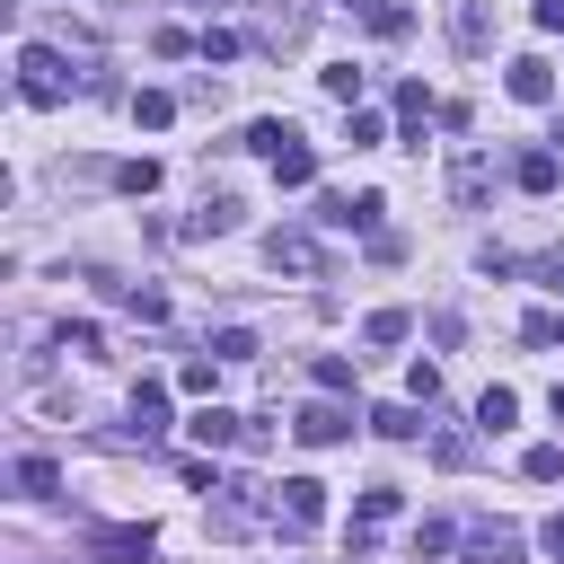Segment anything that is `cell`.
<instances>
[{
    "label": "cell",
    "instance_id": "36",
    "mask_svg": "<svg viewBox=\"0 0 564 564\" xmlns=\"http://www.w3.org/2000/svg\"><path fill=\"white\" fill-rule=\"evenodd\" d=\"M538 26H546V35H564V0H538Z\"/></svg>",
    "mask_w": 564,
    "mask_h": 564
},
{
    "label": "cell",
    "instance_id": "30",
    "mask_svg": "<svg viewBox=\"0 0 564 564\" xmlns=\"http://www.w3.org/2000/svg\"><path fill=\"white\" fill-rule=\"evenodd\" d=\"M317 388L344 397V388H352V361H344V352H317Z\"/></svg>",
    "mask_w": 564,
    "mask_h": 564
},
{
    "label": "cell",
    "instance_id": "26",
    "mask_svg": "<svg viewBox=\"0 0 564 564\" xmlns=\"http://www.w3.org/2000/svg\"><path fill=\"white\" fill-rule=\"evenodd\" d=\"M18 485H26V494H35V502H44V494H53V485H62V467H53V458H18Z\"/></svg>",
    "mask_w": 564,
    "mask_h": 564
},
{
    "label": "cell",
    "instance_id": "24",
    "mask_svg": "<svg viewBox=\"0 0 564 564\" xmlns=\"http://www.w3.org/2000/svg\"><path fill=\"white\" fill-rule=\"evenodd\" d=\"M212 379H220V352H194V361L176 370V388H185V397H212Z\"/></svg>",
    "mask_w": 564,
    "mask_h": 564
},
{
    "label": "cell",
    "instance_id": "7",
    "mask_svg": "<svg viewBox=\"0 0 564 564\" xmlns=\"http://www.w3.org/2000/svg\"><path fill=\"white\" fill-rule=\"evenodd\" d=\"M379 212H388L379 194H326V203H317L326 229H379Z\"/></svg>",
    "mask_w": 564,
    "mask_h": 564
},
{
    "label": "cell",
    "instance_id": "22",
    "mask_svg": "<svg viewBox=\"0 0 564 564\" xmlns=\"http://www.w3.org/2000/svg\"><path fill=\"white\" fill-rule=\"evenodd\" d=\"M167 115H176V97H167V88H141V97H132V123H141V132H159Z\"/></svg>",
    "mask_w": 564,
    "mask_h": 564
},
{
    "label": "cell",
    "instance_id": "23",
    "mask_svg": "<svg viewBox=\"0 0 564 564\" xmlns=\"http://www.w3.org/2000/svg\"><path fill=\"white\" fill-rule=\"evenodd\" d=\"M361 335H370V344H405V335H414V317H405V308H370V326H361Z\"/></svg>",
    "mask_w": 564,
    "mask_h": 564
},
{
    "label": "cell",
    "instance_id": "6",
    "mask_svg": "<svg viewBox=\"0 0 564 564\" xmlns=\"http://www.w3.org/2000/svg\"><path fill=\"white\" fill-rule=\"evenodd\" d=\"M308 449H335L344 432H352V405H335V397H317V405H300V423H291Z\"/></svg>",
    "mask_w": 564,
    "mask_h": 564
},
{
    "label": "cell",
    "instance_id": "32",
    "mask_svg": "<svg viewBox=\"0 0 564 564\" xmlns=\"http://www.w3.org/2000/svg\"><path fill=\"white\" fill-rule=\"evenodd\" d=\"M361 18H370V35H405V9H397V0H370Z\"/></svg>",
    "mask_w": 564,
    "mask_h": 564
},
{
    "label": "cell",
    "instance_id": "2",
    "mask_svg": "<svg viewBox=\"0 0 564 564\" xmlns=\"http://www.w3.org/2000/svg\"><path fill=\"white\" fill-rule=\"evenodd\" d=\"M273 494H282V529H291V538H308V529L326 520V485H317V476H282Z\"/></svg>",
    "mask_w": 564,
    "mask_h": 564
},
{
    "label": "cell",
    "instance_id": "12",
    "mask_svg": "<svg viewBox=\"0 0 564 564\" xmlns=\"http://www.w3.org/2000/svg\"><path fill=\"white\" fill-rule=\"evenodd\" d=\"M308 35V0H264V44H300Z\"/></svg>",
    "mask_w": 564,
    "mask_h": 564
},
{
    "label": "cell",
    "instance_id": "25",
    "mask_svg": "<svg viewBox=\"0 0 564 564\" xmlns=\"http://www.w3.org/2000/svg\"><path fill=\"white\" fill-rule=\"evenodd\" d=\"M326 97H335V106H361V70H352V62H326Z\"/></svg>",
    "mask_w": 564,
    "mask_h": 564
},
{
    "label": "cell",
    "instance_id": "9",
    "mask_svg": "<svg viewBox=\"0 0 564 564\" xmlns=\"http://www.w3.org/2000/svg\"><path fill=\"white\" fill-rule=\"evenodd\" d=\"M502 88H511V97H520V106H546V97H555V70H546V62H538V53H520V62H511V70H502Z\"/></svg>",
    "mask_w": 564,
    "mask_h": 564
},
{
    "label": "cell",
    "instance_id": "1",
    "mask_svg": "<svg viewBox=\"0 0 564 564\" xmlns=\"http://www.w3.org/2000/svg\"><path fill=\"white\" fill-rule=\"evenodd\" d=\"M18 97H26V106H62V97H70V62H62L53 44H26V53H18Z\"/></svg>",
    "mask_w": 564,
    "mask_h": 564
},
{
    "label": "cell",
    "instance_id": "19",
    "mask_svg": "<svg viewBox=\"0 0 564 564\" xmlns=\"http://www.w3.org/2000/svg\"><path fill=\"white\" fill-rule=\"evenodd\" d=\"M485 185H494L485 159H458V167H449V194H458V203H485Z\"/></svg>",
    "mask_w": 564,
    "mask_h": 564
},
{
    "label": "cell",
    "instance_id": "15",
    "mask_svg": "<svg viewBox=\"0 0 564 564\" xmlns=\"http://www.w3.org/2000/svg\"><path fill=\"white\" fill-rule=\"evenodd\" d=\"M132 423H141V441H150V432H167V388H159V379H141V388H132Z\"/></svg>",
    "mask_w": 564,
    "mask_h": 564
},
{
    "label": "cell",
    "instance_id": "8",
    "mask_svg": "<svg viewBox=\"0 0 564 564\" xmlns=\"http://www.w3.org/2000/svg\"><path fill=\"white\" fill-rule=\"evenodd\" d=\"M88 555H106V564H150V555H159V538H150V529H97V538H88Z\"/></svg>",
    "mask_w": 564,
    "mask_h": 564
},
{
    "label": "cell",
    "instance_id": "20",
    "mask_svg": "<svg viewBox=\"0 0 564 564\" xmlns=\"http://www.w3.org/2000/svg\"><path fill=\"white\" fill-rule=\"evenodd\" d=\"M511 414H520L511 388H485V397H476V423H485V432H511Z\"/></svg>",
    "mask_w": 564,
    "mask_h": 564
},
{
    "label": "cell",
    "instance_id": "17",
    "mask_svg": "<svg viewBox=\"0 0 564 564\" xmlns=\"http://www.w3.org/2000/svg\"><path fill=\"white\" fill-rule=\"evenodd\" d=\"M370 432H379V441H414L423 414H414V405H370Z\"/></svg>",
    "mask_w": 564,
    "mask_h": 564
},
{
    "label": "cell",
    "instance_id": "18",
    "mask_svg": "<svg viewBox=\"0 0 564 564\" xmlns=\"http://www.w3.org/2000/svg\"><path fill=\"white\" fill-rule=\"evenodd\" d=\"M273 176H282V185H317V150H308V141H291V150L273 159Z\"/></svg>",
    "mask_w": 564,
    "mask_h": 564
},
{
    "label": "cell",
    "instance_id": "5",
    "mask_svg": "<svg viewBox=\"0 0 564 564\" xmlns=\"http://www.w3.org/2000/svg\"><path fill=\"white\" fill-rule=\"evenodd\" d=\"M264 256H273V273L317 282V238H308V229H273V238H264Z\"/></svg>",
    "mask_w": 564,
    "mask_h": 564
},
{
    "label": "cell",
    "instance_id": "34",
    "mask_svg": "<svg viewBox=\"0 0 564 564\" xmlns=\"http://www.w3.org/2000/svg\"><path fill=\"white\" fill-rule=\"evenodd\" d=\"M115 185H123V194H150V185H159V167H150V159H123V167H115Z\"/></svg>",
    "mask_w": 564,
    "mask_h": 564
},
{
    "label": "cell",
    "instance_id": "14",
    "mask_svg": "<svg viewBox=\"0 0 564 564\" xmlns=\"http://www.w3.org/2000/svg\"><path fill=\"white\" fill-rule=\"evenodd\" d=\"M220 229H238V194H212V203L185 220V238H220Z\"/></svg>",
    "mask_w": 564,
    "mask_h": 564
},
{
    "label": "cell",
    "instance_id": "16",
    "mask_svg": "<svg viewBox=\"0 0 564 564\" xmlns=\"http://www.w3.org/2000/svg\"><path fill=\"white\" fill-rule=\"evenodd\" d=\"M291 141H300V132H291L282 115H264V123H247V150H256V159H282Z\"/></svg>",
    "mask_w": 564,
    "mask_h": 564
},
{
    "label": "cell",
    "instance_id": "21",
    "mask_svg": "<svg viewBox=\"0 0 564 564\" xmlns=\"http://www.w3.org/2000/svg\"><path fill=\"white\" fill-rule=\"evenodd\" d=\"M520 476H529V485H555V476H564V449H555V441L520 449Z\"/></svg>",
    "mask_w": 564,
    "mask_h": 564
},
{
    "label": "cell",
    "instance_id": "37",
    "mask_svg": "<svg viewBox=\"0 0 564 564\" xmlns=\"http://www.w3.org/2000/svg\"><path fill=\"white\" fill-rule=\"evenodd\" d=\"M538 282H555V291H564V247H555V256H538Z\"/></svg>",
    "mask_w": 564,
    "mask_h": 564
},
{
    "label": "cell",
    "instance_id": "10",
    "mask_svg": "<svg viewBox=\"0 0 564 564\" xmlns=\"http://www.w3.org/2000/svg\"><path fill=\"white\" fill-rule=\"evenodd\" d=\"M511 185H520V194H555V185H564V159H555V150H520V159H511Z\"/></svg>",
    "mask_w": 564,
    "mask_h": 564
},
{
    "label": "cell",
    "instance_id": "13",
    "mask_svg": "<svg viewBox=\"0 0 564 564\" xmlns=\"http://www.w3.org/2000/svg\"><path fill=\"white\" fill-rule=\"evenodd\" d=\"M106 291H115V308H132L141 326H159V317H167V291H150V282H106Z\"/></svg>",
    "mask_w": 564,
    "mask_h": 564
},
{
    "label": "cell",
    "instance_id": "27",
    "mask_svg": "<svg viewBox=\"0 0 564 564\" xmlns=\"http://www.w3.org/2000/svg\"><path fill=\"white\" fill-rule=\"evenodd\" d=\"M379 520H397V485H370V494H361V520H352V529H379Z\"/></svg>",
    "mask_w": 564,
    "mask_h": 564
},
{
    "label": "cell",
    "instance_id": "31",
    "mask_svg": "<svg viewBox=\"0 0 564 564\" xmlns=\"http://www.w3.org/2000/svg\"><path fill=\"white\" fill-rule=\"evenodd\" d=\"M432 555H449V520H423L414 529V564H432Z\"/></svg>",
    "mask_w": 564,
    "mask_h": 564
},
{
    "label": "cell",
    "instance_id": "35",
    "mask_svg": "<svg viewBox=\"0 0 564 564\" xmlns=\"http://www.w3.org/2000/svg\"><path fill=\"white\" fill-rule=\"evenodd\" d=\"M432 458H441V467H467V458H476V441H467V432H441V441H432Z\"/></svg>",
    "mask_w": 564,
    "mask_h": 564
},
{
    "label": "cell",
    "instance_id": "28",
    "mask_svg": "<svg viewBox=\"0 0 564 564\" xmlns=\"http://www.w3.org/2000/svg\"><path fill=\"white\" fill-rule=\"evenodd\" d=\"M520 335H529V344H564V308H529Z\"/></svg>",
    "mask_w": 564,
    "mask_h": 564
},
{
    "label": "cell",
    "instance_id": "11",
    "mask_svg": "<svg viewBox=\"0 0 564 564\" xmlns=\"http://www.w3.org/2000/svg\"><path fill=\"white\" fill-rule=\"evenodd\" d=\"M449 35H458V53H485V44H494V18H485V0H458V9H449Z\"/></svg>",
    "mask_w": 564,
    "mask_h": 564
},
{
    "label": "cell",
    "instance_id": "38",
    "mask_svg": "<svg viewBox=\"0 0 564 564\" xmlns=\"http://www.w3.org/2000/svg\"><path fill=\"white\" fill-rule=\"evenodd\" d=\"M546 546H555V564H564V511H555V520H546Z\"/></svg>",
    "mask_w": 564,
    "mask_h": 564
},
{
    "label": "cell",
    "instance_id": "3",
    "mask_svg": "<svg viewBox=\"0 0 564 564\" xmlns=\"http://www.w3.org/2000/svg\"><path fill=\"white\" fill-rule=\"evenodd\" d=\"M185 432H194L203 449H256V441H264V432H256V423H238L229 405H203V414H194Z\"/></svg>",
    "mask_w": 564,
    "mask_h": 564
},
{
    "label": "cell",
    "instance_id": "29",
    "mask_svg": "<svg viewBox=\"0 0 564 564\" xmlns=\"http://www.w3.org/2000/svg\"><path fill=\"white\" fill-rule=\"evenodd\" d=\"M212 352H220V361H256V335H247V326H220Z\"/></svg>",
    "mask_w": 564,
    "mask_h": 564
},
{
    "label": "cell",
    "instance_id": "4",
    "mask_svg": "<svg viewBox=\"0 0 564 564\" xmlns=\"http://www.w3.org/2000/svg\"><path fill=\"white\" fill-rule=\"evenodd\" d=\"M467 564H529V546H520L511 520H476L467 529Z\"/></svg>",
    "mask_w": 564,
    "mask_h": 564
},
{
    "label": "cell",
    "instance_id": "39",
    "mask_svg": "<svg viewBox=\"0 0 564 564\" xmlns=\"http://www.w3.org/2000/svg\"><path fill=\"white\" fill-rule=\"evenodd\" d=\"M352 9H370V0H352Z\"/></svg>",
    "mask_w": 564,
    "mask_h": 564
},
{
    "label": "cell",
    "instance_id": "33",
    "mask_svg": "<svg viewBox=\"0 0 564 564\" xmlns=\"http://www.w3.org/2000/svg\"><path fill=\"white\" fill-rule=\"evenodd\" d=\"M397 115H405V123H423V115H432V88H423V79H405V88H397Z\"/></svg>",
    "mask_w": 564,
    "mask_h": 564
}]
</instances>
